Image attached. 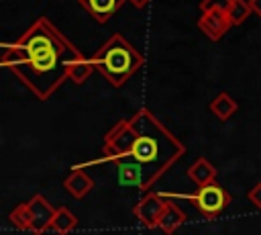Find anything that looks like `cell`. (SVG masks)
Listing matches in <instances>:
<instances>
[{"label":"cell","mask_w":261,"mask_h":235,"mask_svg":"<svg viewBox=\"0 0 261 235\" xmlns=\"http://www.w3.org/2000/svg\"><path fill=\"white\" fill-rule=\"evenodd\" d=\"M198 27L202 29V33L208 39L218 41L232 25H230L226 12H202V16L198 18Z\"/></svg>","instance_id":"obj_7"},{"label":"cell","mask_w":261,"mask_h":235,"mask_svg":"<svg viewBox=\"0 0 261 235\" xmlns=\"http://www.w3.org/2000/svg\"><path fill=\"white\" fill-rule=\"evenodd\" d=\"M94 69H96V67L90 63V57L77 59V61H73V63L69 65V80H73L75 84H84V82L92 76Z\"/></svg>","instance_id":"obj_15"},{"label":"cell","mask_w":261,"mask_h":235,"mask_svg":"<svg viewBox=\"0 0 261 235\" xmlns=\"http://www.w3.org/2000/svg\"><path fill=\"white\" fill-rule=\"evenodd\" d=\"M216 168L206 159V157H198L190 168H188V178L200 188L206 184H212L216 180Z\"/></svg>","instance_id":"obj_10"},{"label":"cell","mask_w":261,"mask_h":235,"mask_svg":"<svg viewBox=\"0 0 261 235\" xmlns=\"http://www.w3.org/2000/svg\"><path fill=\"white\" fill-rule=\"evenodd\" d=\"M29 217H31V233L41 235L51 229V221L55 217V206H51L43 194H35L31 200H27Z\"/></svg>","instance_id":"obj_6"},{"label":"cell","mask_w":261,"mask_h":235,"mask_svg":"<svg viewBox=\"0 0 261 235\" xmlns=\"http://www.w3.org/2000/svg\"><path fill=\"white\" fill-rule=\"evenodd\" d=\"M161 194L165 198H188V200H192L198 206V210L204 217H208V219L220 215L228 206V202H230V194L222 186H218L216 182L206 184V186H200L192 194H167V192H161Z\"/></svg>","instance_id":"obj_4"},{"label":"cell","mask_w":261,"mask_h":235,"mask_svg":"<svg viewBox=\"0 0 261 235\" xmlns=\"http://www.w3.org/2000/svg\"><path fill=\"white\" fill-rule=\"evenodd\" d=\"M63 188H65L73 198L82 200V198L94 188V180L86 174L84 168L73 166V168L69 170V174L65 176V180H63Z\"/></svg>","instance_id":"obj_8"},{"label":"cell","mask_w":261,"mask_h":235,"mask_svg":"<svg viewBox=\"0 0 261 235\" xmlns=\"http://www.w3.org/2000/svg\"><path fill=\"white\" fill-rule=\"evenodd\" d=\"M130 123L137 131V139L130 153L114 161L116 180L120 186H133L147 192L155 180L186 153V147L147 108L137 110Z\"/></svg>","instance_id":"obj_2"},{"label":"cell","mask_w":261,"mask_h":235,"mask_svg":"<svg viewBox=\"0 0 261 235\" xmlns=\"http://www.w3.org/2000/svg\"><path fill=\"white\" fill-rule=\"evenodd\" d=\"M232 0H202L200 10L202 12H228Z\"/></svg>","instance_id":"obj_17"},{"label":"cell","mask_w":261,"mask_h":235,"mask_svg":"<svg viewBox=\"0 0 261 235\" xmlns=\"http://www.w3.org/2000/svg\"><path fill=\"white\" fill-rule=\"evenodd\" d=\"M237 108H239L237 100H234V98H230L226 92L216 94V96L212 98V102H210V110H212L220 121L230 119V116L237 112Z\"/></svg>","instance_id":"obj_12"},{"label":"cell","mask_w":261,"mask_h":235,"mask_svg":"<svg viewBox=\"0 0 261 235\" xmlns=\"http://www.w3.org/2000/svg\"><path fill=\"white\" fill-rule=\"evenodd\" d=\"M86 10L98 20V22H106L116 10H120V6L124 4V0H80Z\"/></svg>","instance_id":"obj_11"},{"label":"cell","mask_w":261,"mask_h":235,"mask_svg":"<svg viewBox=\"0 0 261 235\" xmlns=\"http://www.w3.org/2000/svg\"><path fill=\"white\" fill-rule=\"evenodd\" d=\"M77 59H84L80 49L47 16H39L14 43H2L0 63L39 100H47L69 78V65Z\"/></svg>","instance_id":"obj_1"},{"label":"cell","mask_w":261,"mask_h":235,"mask_svg":"<svg viewBox=\"0 0 261 235\" xmlns=\"http://www.w3.org/2000/svg\"><path fill=\"white\" fill-rule=\"evenodd\" d=\"M10 223L18 229V231H31V217H29V208H27V202H20L16 204L10 215H8Z\"/></svg>","instance_id":"obj_16"},{"label":"cell","mask_w":261,"mask_h":235,"mask_svg":"<svg viewBox=\"0 0 261 235\" xmlns=\"http://www.w3.org/2000/svg\"><path fill=\"white\" fill-rule=\"evenodd\" d=\"M165 208V196L161 192H145V196L135 204L133 215L149 229L159 225V217Z\"/></svg>","instance_id":"obj_5"},{"label":"cell","mask_w":261,"mask_h":235,"mask_svg":"<svg viewBox=\"0 0 261 235\" xmlns=\"http://www.w3.org/2000/svg\"><path fill=\"white\" fill-rule=\"evenodd\" d=\"M186 213L175 204V202H171L169 198H165V208H163V213H161V217H159V229L165 233V235H173V231L179 227V225H184L186 223Z\"/></svg>","instance_id":"obj_9"},{"label":"cell","mask_w":261,"mask_h":235,"mask_svg":"<svg viewBox=\"0 0 261 235\" xmlns=\"http://www.w3.org/2000/svg\"><path fill=\"white\" fill-rule=\"evenodd\" d=\"M251 2V8H253V12L261 18V0H249Z\"/></svg>","instance_id":"obj_19"},{"label":"cell","mask_w":261,"mask_h":235,"mask_svg":"<svg viewBox=\"0 0 261 235\" xmlns=\"http://www.w3.org/2000/svg\"><path fill=\"white\" fill-rule=\"evenodd\" d=\"M143 55L120 35L114 33L92 57L90 63L114 86L120 88L141 65H143Z\"/></svg>","instance_id":"obj_3"},{"label":"cell","mask_w":261,"mask_h":235,"mask_svg":"<svg viewBox=\"0 0 261 235\" xmlns=\"http://www.w3.org/2000/svg\"><path fill=\"white\" fill-rule=\"evenodd\" d=\"M128 2H130L135 8H145V6H147L151 0H128Z\"/></svg>","instance_id":"obj_20"},{"label":"cell","mask_w":261,"mask_h":235,"mask_svg":"<svg viewBox=\"0 0 261 235\" xmlns=\"http://www.w3.org/2000/svg\"><path fill=\"white\" fill-rule=\"evenodd\" d=\"M249 200H251L257 208H261V182H257V184L249 190Z\"/></svg>","instance_id":"obj_18"},{"label":"cell","mask_w":261,"mask_h":235,"mask_svg":"<svg viewBox=\"0 0 261 235\" xmlns=\"http://www.w3.org/2000/svg\"><path fill=\"white\" fill-rule=\"evenodd\" d=\"M75 227H77V219H75V215H73L69 208L61 206V208L55 210V217H53V221H51V229H53V231L65 235V233L73 231Z\"/></svg>","instance_id":"obj_13"},{"label":"cell","mask_w":261,"mask_h":235,"mask_svg":"<svg viewBox=\"0 0 261 235\" xmlns=\"http://www.w3.org/2000/svg\"><path fill=\"white\" fill-rule=\"evenodd\" d=\"M251 12H253V8H251V2H249V0H232V2H230V8H228V12H226V16H228L230 25L237 27V25L245 22V20L251 16Z\"/></svg>","instance_id":"obj_14"}]
</instances>
